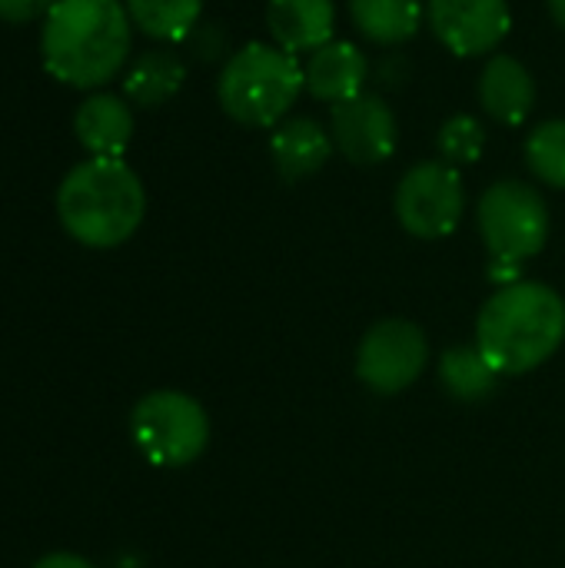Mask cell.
Masks as SVG:
<instances>
[{
  "mask_svg": "<svg viewBox=\"0 0 565 568\" xmlns=\"http://www.w3.org/2000/svg\"><path fill=\"white\" fill-rule=\"evenodd\" d=\"M396 223L416 240H446L466 213V186L456 166L443 160L413 163L393 193Z\"/></svg>",
  "mask_w": 565,
  "mask_h": 568,
  "instance_id": "cell-7",
  "label": "cell"
},
{
  "mask_svg": "<svg viewBox=\"0 0 565 568\" xmlns=\"http://www.w3.org/2000/svg\"><path fill=\"white\" fill-rule=\"evenodd\" d=\"M486 150V126L480 116L473 113H453L450 120H443L440 133H436V160L450 163V166H470L483 156Z\"/></svg>",
  "mask_w": 565,
  "mask_h": 568,
  "instance_id": "cell-21",
  "label": "cell"
},
{
  "mask_svg": "<svg viewBox=\"0 0 565 568\" xmlns=\"http://www.w3.org/2000/svg\"><path fill=\"white\" fill-rule=\"evenodd\" d=\"M133 23L120 0H60L43 17L40 53L53 80L97 90L110 83L130 57Z\"/></svg>",
  "mask_w": 565,
  "mask_h": 568,
  "instance_id": "cell-1",
  "label": "cell"
},
{
  "mask_svg": "<svg viewBox=\"0 0 565 568\" xmlns=\"http://www.w3.org/2000/svg\"><path fill=\"white\" fill-rule=\"evenodd\" d=\"M333 150L356 166H380L400 146V120L383 93L363 90L330 110Z\"/></svg>",
  "mask_w": 565,
  "mask_h": 568,
  "instance_id": "cell-9",
  "label": "cell"
},
{
  "mask_svg": "<svg viewBox=\"0 0 565 568\" xmlns=\"http://www.w3.org/2000/svg\"><path fill=\"white\" fill-rule=\"evenodd\" d=\"M303 90V63L273 40L243 43L226 57L216 77V100L223 113L253 130H273L283 123Z\"/></svg>",
  "mask_w": 565,
  "mask_h": 568,
  "instance_id": "cell-4",
  "label": "cell"
},
{
  "mask_svg": "<svg viewBox=\"0 0 565 568\" xmlns=\"http://www.w3.org/2000/svg\"><path fill=\"white\" fill-rule=\"evenodd\" d=\"M353 27L376 47H403L426 23V0H346Z\"/></svg>",
  "mask_w": 565,
  "mask_h": 568,
  "instance_id": "cell-16",
  "label": "cell"
},
{
  "mask_svg": "<svg viewBox=\"0 0 565 568\" xmlns=\"http://www.w3.org/2000/svg\"><path fill=\"white\" fill-rule=\"evenodd\" d=\"M565 343V300L539 280L500 286L476 316V349L500 376L546 366Z\"/></svg>",
  "mask_w": 565,
  "mask_h": 568,
  "instance_id": "cell-2",
  "label": "cell"
},
{
  "mask_svg": "<svg viewBox=\"0 0 565 568\" xmlns=\"http://www.w3.org/2000/svg\"><path fill=\"white\" fill-rule=\"evenodd\" d=\"M60 0H0V20L3 23H30L47 17Z\"/></svg>",
  "mask_w": 565,
  "mask_h": 568,
  "instance_id": "cell-22",
  "label": "cell"
},
{
  "mask_svg": "<svg viewBox=\"0 0 565 568\" xmlns=\"http://www.w3.org/2000/svg\"><path fill=\"white\" fill-rule=\"evenodd\" d=\"M373 73H376L373 80H380L383 87H403L410 80V60L403 53H386L376 60Z\"/></svg>",
  "mask_w": 565,
  "mask_h": 568,
  "instance_id": "cell-23",
  "label": "cell"
},
{
  "mask_svg": "<svg viewBox=\"0 0 565 568\" xmlns=\"http://www.w3.org/2000/svg\"><path fill=\"white\" fill-rule=\"evenodd\" d=\"M130 23L160 40V43H180L200 27L203 0H123Z\"/></svg>",
  "mask_w": 565,
  "mask_h": 568,
  "instance_id": "cell-19",
  "label": "cell"
},
{
  "mask_svg": "<svg viewBox=\"0 0 565 568\" xmlns=\"http://www.w3.org/2000/svg\"><path fill=\"white\" fill-rule=\"evenodd\" d=\"M480 106L503 126H523L536 110V77L513 53H493L476 83Z\"/></svg>",
  "mask_w": 565,
  "mask_h": 568,
  "instance_id": "cell-11",
  "label": "cell"
},
{
  "mask_svg": "<svg viewBox=\"0 0 565 568\" xmlns=\"http://www.w3.org/2000/svg\"><path fill=\"white\" fill-rule=\"evenodd\" d=\"M33 568H97L90 559H83V556H77V552H50V556H43L40 562Z\"/></svg>",
  "mask_w": 565,
  "mask_h": 568,
  "instance_id": "cell-24",
  "label": "cell"
},
{
  "mask_svg": "<svg viewBox=\"0 0 565 568\" xmlns=\"http://www.w3.org/2000/svg\"><path fill=\"white\" fill-rule=\"evenodd\" d=\"M546 7H549V17H553V23L565 30V0H546Z\"/></svg>",
  "mask_w": 565,
  "mask_h": 568,
  "instance_id": "cell-25",
  "label": "cell"
},
{
  "mask_svg": "<svg viewBox=\"0 0 565 568\" xmlns=\"http://www.w3.org/2000/svg\"><path fill=\"white\" fill-rule=\"evenodd\" d=\"M266 30L286 53H313L333 40L336 0H266Z\"/></svg>",
  "mask_w": 565,
  "mask_h": 568,
  "instance_id": "cell-14",
  "label": "cell"
},
{
  "mask_svg": "<svg viewBox=\"0 0 565 568\" xmlns=\"http://www.w3.org/2000/svg\"><path fill=\"white\" fill-rule=\"evenodd\" d=\"M130 436L140 456L157 469L193 466L210 446V416L203 403L180 389H153L130 413Z\"/></svg>",
  "mask_w": 565,
  "mask_h": 568,
  "instance_id": "cell-5",
  "label": "cell"
},
{
  "mask_svg": "<svg viewBox=\"0 0 565 568\" xmlns=\"http://www.w3.org/2000/svg\"><path fill=\"white\" fill-rule=\"evenodd\" d=\"M186 80V63L173 50H147L123 73V97L133 106H163L170 103Z\"/></svg>",
  "mask_w": 565,
  "mask_h": 568,
  "instance_id": "cell-17",
  "label": "cell"
},
{
  "mask_svg": "<svg viewBox=\"0 0 565 568\" xmlns=\"http://www.w3.org/2000/svg\"><path fill=\"white\" fill-rule=\"evenodd\" d=\"M333 156L330 126L313 116H286L270 133V163L283 183H300L316 176Z\"/></svg>",
  "mask_w": 565,
  "mask_h": 568,
  "instance_id": "cell-13",
  "label": "cell"
},
{
  "mask_svg": "<svg viewBox=\"0 0 565 568\" xmlns=\"http://www.w3.org/2000/svg\"><path fill=\"white\" fill-rule=\"evenodd\" d=\"M60 226L90 250L123 246L147 216V190L123 156L77 163L57 190Z\"/></svg>",
  "mask_w": 565,
  "mask_h": 568,
  "instance_id": "cell-3",
  "label": "cell"
},
{
  "mask_svg": "<svg viewBox=\"0 0 565 568\" xmlns=\"http://www.w3.org/2000/svg\"><path fill=\"white\" fill-rule=\"evenodd\" d=\"M373 73L370 57L350 43V40H330L320 50H313L303 63L306 93L323 103H343L350 97H360L366 90V80Z\"/></svg>",
  "mask_w": 565,
  "mask_h": 568,
  "instance_id": "cell-12",
  "label": "cell"
},
{
  "mask_svg": "<svg viewBox=\"0 0 565 568\" xmlns=\"http://www.w3.org/2000/svg\"><path fill=\"white\" fill-rule=\"evenodd\" d=\"M73 133L90 156H123L133 140V106L117 93H90L73 113Z\"/></svg>",
  "mask_w": 565,
  "mask_h": 568,
  "instance_id": "cell-15",
  "label": "cell"
},
{
  "mask_svg": "<svg viewBox=\"0 0 565 568\" xmlns=\"http://www.w3.org/2000/svg\"><path fill=\"white\" fill-rule=\"evenodd\" d=\"M476 226L490 260L516 263L539 256L549 243V203L526 180H496L476 203Z\"/></svg>",
  "mask_w": 565,
  "mask_h": 568,
  "instance_id": "cell-6",
  "label": "cell"
},
{
  "mask_svg": "<svg viewBox=\"0 0 565 568\" xmlns=\"http://www.w3.org/2000/svg\"><path fill=\"white\" fill-rule=\"evenodd\" d=\"M426 20L456 57H493L513 30L509 0H426Z\"/></svg>",
  "mask_w": 565,
  "mask_h": 568,
  "instance_id": "cell-10",
  "label": "cell"
},
{
  "mask_svg": "<svg viewBox=\"0 0 565 568\" xmlns=\"http://www.w3.org/2000/svg\"><path fill=\"white\" fill-rule=\"evenodd\" d=\"M523 156L529 173L553 186V190H565V120H543L526 133L523 143Z\"/></svg>",
  "mask_w": 565,
  "mask_h": 568,
  "instance_id": "cell-20",
  "label": "cell"
},
{
  "mask_svg": "<svg viewBox=\"0 0 565 568\" xmlns=\"http://www.w3.org/2000/svg\"><path fill=\"white\" fill-rule=\"evenodd\" d=\"M430 366L426 329L403 316L373 323L356 346V379L376 396H400L413 389Z\"/></svg>",
  "mask_w": 565,
  "mask_h": 568,
  "instance_id": "cell-8",
  "label": "cell"
},
{
  "mask_svg": "<svg viewBox=\"0 0 565 568\" xmlns=\"http://www.w3.org/2000/svg\"><path fill=\"white\" fill-rule=\"evenodd\" d=\"M436 376H440V386L443 393L453 399V403H483L496 393L500 386V373L490 366V359L473 346H450L443 356H440V366H436Z\"/></svg>",
  "mask_w": 565,
  "mask_h": 568,
  "instance_id": "cell-18",
  "label": "cell"
}]
</instances>
